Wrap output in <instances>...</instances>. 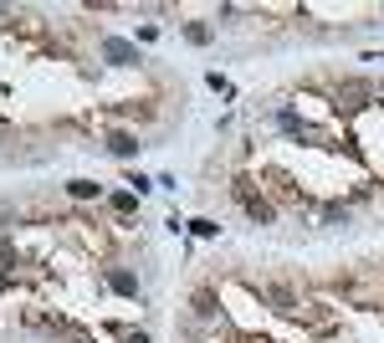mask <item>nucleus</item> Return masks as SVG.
I'll return each mask as SVG.
<instances>
[{"instance_id": "1", "label": "nucleus", "mask_w": 384, "mask_h": 343, "mask_svg": "<svg viewBox=\"0 0 384 343\" xmlns=\"http://www.w3.org/2000/svg\"><path fill=\"white\" fill-rule=\"evenodd\" d=\"M143 143H139V134H128V128H113L108 134V154H118V159H128V154H139Z\"/></svg>"}]
</instances>
